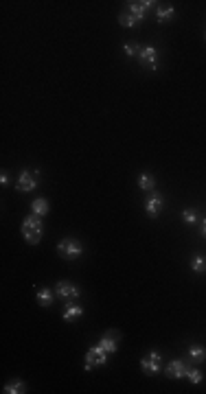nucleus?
I'll return each instance as SVG.
<instances>
[{"instance_id": "2eb2a0df", "label": "nucleus", "mask_w": 206, "mask_h": 394, "mask_svg": "<svg viewBox=\"0 0 206 394\" xmlns=\"http://www.w3.org/2000/svg\"><path fill=\"white\" fill-rule=\"evenodd\" d=\"M173 16H175V11L171 5H158V7H156V20L158 22H167V20H171Z\"/></svg>"}, {"instance_id": "6e6552de", "label": "nucleus", "mask_w": 206, "mask_h": 394, "mask_svg": "<svg viewBox=\"0 0 206 394\" xmlns=\"http://www.w3.org/2000/svg\"><path fill=\"white\" fill-rule=\"evenodd\" d=\"M55 294L59 296V298H64V300H77V298H79V287L68 283V281H59L55 285Z\"/></svg>"}, {"instance_id": "9d476101", "label": "nucleus", "mask_w": 206, "mask_h": 394, "mask_svg": "<svg viewBox=\"0 0 206 394\" xmlns=\"http://www.w3.org/2000/svg\"><path fill=\"white\" fill-rule=\"evenodd\" d=\"M154 5L156 3H151V0H143V3H127V11L130 14H134L138 20H145V16H147V11L149 9H154Z\"/></svg>"}, {"instance_id": "7ed1b4c3", "label": "nucleus", "mask_w": 206, "mask_h": 394, "mask_svg": "<svg viewBox=\"0 0 206 394\" xmlns=\"http://www.w3.org/2000/svg\"><path fill=\"white\" fill-rule=\"evenodd\" d=\"M138 62L149 70H158V48L141 46V51H138Z\"/></svg>"}, {"instance_id": "412c9836", "label": "nucleus", "mask_w": 206, "mask_h": 394, "mask_svg": "<svg viewBox=\"0 0 206 394\" xmlns=\"http://www.w3.org/2000/svg\"><path fill=\"white\" fill-rule=\"evenodd\" d=\"M186 379H189L191 381V383H199V381H202L204 379V374H202V370H199V368H191V370H189V374H186Z\"/></svg>"}, {"instance_id": "4be33fe9", "label": "nucleus", "mask_w": 206, "mask_h": 394, "mask_svg": "<svg viewBox=\"0 0 206 394\" xmlns=\"http://www.w3.org/2000/svg\"><path fill=\"white\" fill-rule=\"evenodd\" d=\"M182 221L184 223H195L197 221V210L195 208H186L182 213Z\"/></svg>"}, {"instance_id": "393cba45", "label": "nucleus", "mask_w": 206, "mask_h": 394, "mask_svg": "<svg viewBox=\"0 0 206 394\" xmlns=\"http://www.w3.org/2000/svg\"><path fill=\"white\" fill-rule=\"evenodd\" d=\"M202 236H204V239H206V219L202 221Z\"/></svg>"}, {"instance_id": "f257e3e1", "label": "nucleus", "mask_w": 206, "mask_h": 394, "mask_svg": "<svg viewBox=\"0 0 206 394\" xmlns=\"http://www.w3.org/2000/svg\"><path fill=\"white\" fill-rule=\"evenodd\" d=\"M42 230H44L42 228V217H38V215H29L22 223V234H24V239H27V243H31V245L42 241Z\"/></svg>"}, {"instance_id": "5701e85b", "label": "nucleus", "mask_w": 206, "mask_h": 394, "mask_svg": "<svg viewBox=\"0 0 206 394\" xmlns=\"http://www.w3.org/2000/svg\"><path fill=\"white\" fill-rule=\"evenodd\" d=\"M123 51H125V55H127V57H134V55H138L141 46H138V44H125Z\"/></svg>"}, {"instance_id": "b1692460", "label": "nucleus", "mask_w": 206, "mask_h": 394, "mask_svg": "<svg viewBox=\"0 0 206 394\" xmlns=\"http://www.w3.org/2000/svg\"><path fill=\"white\" fill-rule=\"evenodd\" d=\"M0 184H3V186H7V184H9V175L5 173V171H3V175H0Z\"/></svg>"}, {"instance_id": "f03ea898", "label": "nucleus", "mask_w": 206, "mask_h": 394, "mask_svg": "<svg viewBox=\"0 0 206 394\" xmlns=\"http://www.w3.org/2000/svg\"><path fill=\"white\" fill-rule=\"evenodd\" d=\"M57 254L66 260H75L83 254V245L77 239H62L57 243Z\"/></svg>"}, {"instance_id": "423d86ee", "label": "nucleus", "mask_w": 206, "mask_h": 394, "mask_svg": "<svg viewBox=\"0 0 206 394\" xmlns=\"http://www.w3.org/2000/svg\"><path fill=\"white\" fill-rule=\"evenodd\" d=\"M38 175H40L38 171H35V173H31V171H22L20 175H18L16 189L20 191V193H31V191L35 189V186H38V180H35Z\"/></svg>"}, {"instance_id": "f8f14e48", "label": "nucleus", "mask_w": 206, "mask_h": 394, "mask_svg": "<svg viewBox=\"0 0 206 394\" xmlns=\"http://www.w3.org/2000/svg\"><path fill=\"white\" fill-rule=\"evenodd\" d=\"M81 315H83V307L75 305V302H68V305H66V309H64V320H66V322H75V320L81 318Z\"/></svg>"}, {"instance_id": "f3484780", "label": "nucleus", "mask_w": 206, "mask_h": 394, "mask_svg": "<svg viewBox=\"0 0 206 394\" xmlns=\"http://www.w3.org/2000/svg\"><path fill=\"white\" fill-rule=\"evenodd\" d=\"M3 392L5 394H22V392H27V385H24V381L14 379V381H9V383L5 385Z\"/></svg>"}, {"instance_id": "ddd939ff", "label": "nucleus", "mask_w": 206, "mask_h": 394, "mask_svg": "<svg viewBox=\"0 0 206 394\" xmlns=\"http://www.w3.org/2000/svg\"><path fill=\"white\" fill-rule=\"evenodd\" d=\"M119 24H121V27H125V29H134V27L141 24V20H138L134 14H130V11L125 9V11H121V14H119Z\"/></svg>"}, {"instance_id": "39448f33", "label": "nucleus", "mask_w": 206, "mask_h": 394, "mask_svg": "<svg viewBox=\"0 0 206 394\" xmlns=\"http://www.w3.org/2000/svg\"><path fill=\"white\" fill-rule=\"evenodd\" d=\"M160 366H162V355L156 353V350H151L149 355H145L143 361H141L143 372H147V374H158L160 372Z\"/></svg>"}, {"instance_id": "9b49d317", "label": "nucleus", "mask_w": 206, "mask_h": 394, "mask_svg": "<svg viewBox=\"0 0 206 394\" xmlns=\"http://www.w3.org/2000/svg\"><path fill=\"white\" fill-rule=\"evenodd\" d=\"M119 333H108V335L106 337H101V342H99V346L103 348V350H106V353L108 355H112V353H117V348H119Z\"/></svg>"}, {"instance_id": "dca6fc26", "label": "nucleus", "mask_w": 206, "mask_h": 394, "mask_svg": "<svg viewBox=\"0 0 206 394\" xmlns=\"http://www.w3.org/2000/svg\"><path fill=\"white\" fill-rule=\"evenodd\" d=\"M31 213L38 215V217L48 215V202H46L44 197H35L33 202H31Z\"/></svg>"}, {"instance_id": "a211bd4d", "label": "nucleus", "mask_w": 206, "mask_h": 394, "mask_svg": "<svg viewBox=\"0 0 206 394\" xmlns=\"http://www.w3.org/2000/svg\"><path fill=\"white\" fill-rule=\"evenodd\" d=\"M138 186H141L143 191H154L156 178L151 173H141V175H138Z\"/></svg>"}, {"instance_id": "20e7f679", "label": "nucleus", "mask_w": 206, "mask_h": 394, "mask_svg": "<svg viewBox=\"0 0 206 394\" xmlns=\"http://www.w3.org/2000/svg\"><path fill=\"white\" fill-rule=\"evenodd\" d=\"M106 361H108V353L96 344L86 353V370H92L94 366H106Z\"/></svg>"}, {"instance_id": "6ab92c4d", "label": "nucleus", "mask_w": 206, "mask_h": 394, "mask_svg": "<svg viewBox=\"0 0 206 394\" xmlns=\"http://www.w3.org/2000/svg\"><path fill=\"white\" fill-rule=\"evenodd\" d=\"M38 302L40 307H51L53 305V292L48 287H40L38 289Z\"/></svg>"}, {"instance_id": "aec40b11", "label": "nucleus", "mask_w": 206, "mask_h": 394, "mask_svg": "<svg viewBox=\"0 0 206 394\" xmlns=\"http://www.w3.org/2000/svg\"><path fill=\"white\" fill-rule=\"evenodd\" d=\"M191 270L195 272V274H206V256H202V254L193 256V260H191Z\"/></svg>"}, {"instance_id": "1a4fd4ad", "label": "nucleus", "mask_w": 206, "mask_h": 394, "mask_svg": "<svg viewBox=\"0 0 206 394\" xmlns=\"http://www.w3.org/2000/svg\"><path fill=\"white\" fill-rule=\"evenodd\" d=\"M165 208V199H162L160 193H151L147 197V202H145V210H147L149 217H158L160 210Z\"/></svg>"}, {"instance_id": "4468645a", "label": "nucleus", "mask_w": 206, "mask_h": 394, "mask_svg": "<svg viewBox=\"0 0 206 394\" xmlns=\"http://www.w3.org/2000/svg\"><path fill=\"white\" fill-rule=\"evenodd\" d=\"M189 359L195 361V363L206 361V348L202 346V344H191L189 346Z\"/></svg>"}, {"instance_id": "0eeeda50", "label": "nucleus", "mask_w": 206, "mask_h": 394, "mask_svg": "<svg viewBox=\"0 0 206 394\" xmlns=\"http://www.w3.org/2000/svg\"><path fill=\"white\" fill-rule=\"evenodd\" d=\"M189 370H191V366L184 359H173L167 363V377L169 379H182L189 374Z\"/></svg>"}]
</instances>
